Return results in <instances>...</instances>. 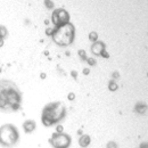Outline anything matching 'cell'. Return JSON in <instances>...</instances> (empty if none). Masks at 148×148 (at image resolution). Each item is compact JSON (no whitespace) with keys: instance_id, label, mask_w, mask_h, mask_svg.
<instances>
[{"instance_id":"obj_8","label":"cell","mask_w":148,"mask_h":148,"mask_svg":"<svg viewBox=\"0 0 148 148\" xmlns=\"http://www.w3.org/2000/svg\"><path fill=\"white\" fill-rule=\"evenodd\" d=\"M23 129L26 133H32L34 130L37 129V123L33 120H27L23 123Z\"/></svg>"},{"instance_id":"obj_12","label":"cell","mask_w":148,"mask_h":148,"mask_svg":"<svg viewBox=\"0 0 148 148\" xmlns=\"http://www.w3.org/2000/svg\"><path fill=\"white\" fill-rule=\"evenodd\" d=\"M117 88H119V86L116 84V82L112 80L111 82H110V84H108V89H110L111 91H115V90H117Z\"/></svg>"},{"instance_id":"obj_5","label":"cell","mask_w":148,"mask_h":148,"mask_svg":"<svg viewBox=\"0 0 148 148\" xmlns=\"http://www.w3.org/2000/svg\"><path fill=\"white\" fill-rule=\"evenodd\" d=\"M49 143L54 148H70L72 144L71 136L64 132H56L49 139Z\"/></svg>"},{"instance_id":"obj_6","label":"cell","mask_w":148,"mask_h":148,"mask_svg":"<svg viewBox=\"0 0 148 148\" xmlns=\"http://www.w3.org/2000/svg\"><path fill=\"white\" fill-rule=\"evenodd\" d=\"M51 22L56 27H59L62 25H65L67 23H70V14L69 12H66L63 8H58L53 12L51 15Z\"/></svg>"},{"instance_id":"obj_14","label":"cell","mask_w":148,"mask_h":148,"mask_svg":"<svg viewBox=\"0 0 148 148\" xmlns=\"http://www.w3.org/2000/svg\"><path fill=\"white\" fill-rule=\"evenodd\" d=\"M107 148H119V146H117V144H116V143H114V141H110V143L107 144Z\"/></svg>"},{"instance_id":"obj_11","label":"cell","mask_w":148,"mask_h":148,"mask_svg":"<svg viewBox=\"0 0 148 148\" xmlns=\"http://www.w3.org/2000/svg\"><path fill=\"white\" fill-rule=\"evenodd\" d=\"M146 110H147V106L145 104H137V106H136V111L138 113H145Z\"/></svg>"},{"instance_id":"obj_15","label":"cell","mask_w":148,"mask_h":148,"mask_svg":"<svg viewBox=\"0 0 148 148\" xmlns=\"http://www.w3.org/2000/svg\"><path fill=\"white\" fill-rule=\"evenodd\" d=\"M46 5H47L49 8H51V7H53V3H51V1H46Z\"/></svg>"},{"instance_id":"obj_3","label":"cell","mask_w":148,"mask_h":148,"mask_svg":"<svg viewBox=\"0 0 148 148\" xmlns=\"http://www.w3.org/2000/svg\"><path fill=\"white\" fill-rule=\"evenodd\" d=\"M75 38V27L72 23H67L59 27H56L53 32V40L60 47H67L72 45Z\"/></svg>"},{"instance_id":"obj_16","label":"cell","mask_w":148,"mask_h":148,"mask_svg":"<svg viewBox=\"0 0 148 148\" xmlns=\"http://www.w3.org/2000/svg\"><path fill=\"white\" fill-rule=\"evenodd\" d=\"M140 148H147V143H143L141 146H140Z\"/></svg>"},{"instance_id":"obj_2","label":"cell","mask_w":148,"mask_h":148,"mask_svg":"<svg viewBox=\"0 0 148 148\" xmlns=\"http://www.w3.org/2000/svg\"><path fill=\"white\" fill-rule=\"evenodd\" d=\"M66 116V107L63 103L56 101L47 104L41 113V121L45 127H51L62 122Z\"/></svg>"},{"instance_id":"obj_10","label":"cell","mask_w":148,"mask_h":148,"mask_svg":"<svg viewBox=\"0 0 148 148\" xmlns=\"http://www.w3.org/2000/svg\"><path fill=\"white\" fill-rule=\"evenodd\" d=\"M7 36H8V30L6 29V26L0 25V39L5 40L7 38Z\"/></svg>"},{"instance_id":"obj_4","label":"cell","mask_w":148,"mask_h":148,"mask_svg":"<svg viewBox=\"0 0 148 148\" xmlns=\"http://www.w3.org/2000/svg\"><path fill=\"white\" fill-rule=\"evenodd\" d=\"M18 141L19 132L14 124H3L0 127V146L12 148Z\"/></svg>"},{"instance_id":"obj_1","label":"cell","mask_w":148,"mask_h":148,"mask_svg":"<svg viewBox=\"0 0 148 148\" xmlns=\"http://www.w3.org/2000/svg\"><path fill=\"white\" fill-rule=\"evenodd\" d=\"M22 93L18 87L9 80H0V110L15 112L21 108Z\"/></svg>"},{"instance_id":"obj_13","label":"cell","mask_w":148,"mask_h":148,"mask_svg":"<svg viewBox=\"0 0 148 148\" xmlns=\"http://www.w3.org/2000/svg\"><path fill=\"white\" fill-rule=\"evenodd\" d=\"M89 38H90V40H92V41H97V39H98V36H97V33L96 32H91L90 34H89Z\"/></svg>"},{"instance_id":"obj_17","label":"cell","mask_w":148,"mask_h":148,"mask_svg":"<svg viewBox=\"0 0 148 148\" xmlns=\"http://www.w3.org/2000/svg\"><path fill=\"white\" fill-rule=\"evenodd\" d=\"M2 46H3V40H2V39H0V48H1Z\"/></svg>"},{"instance_id":"obj_9","label":"cell","mask_w":148,"mask_h":148,"mask_svg":"<svg viewBox=\"0 0 148 148\" xmlns=\"http://www.w3.org/2000/svg\"><path fill=\"white\" fill-rule=\"evenodd\" d=\"M90 143H91V138H90V136H88V134H83V136H81L80 139H79V145L82 148H87L90 145Z\"/></svg>"},{"instance_id":"obj_7","label":"cell","mask_w":148,"mask_h":148,"mask_svg":"<svg viewBox=\"0 0 148 148\" xmlns=\"http://www.w3.org/2000/svg\"><path fill=\"white\" fill-rule=\"evenodd\" d=\"M91 51L93 55L96 56H104L105 58L108 57V54L106 53V48H105V43L101 41H96L93 42V45L91 46Z\"/></svg>"}]
</instances>
